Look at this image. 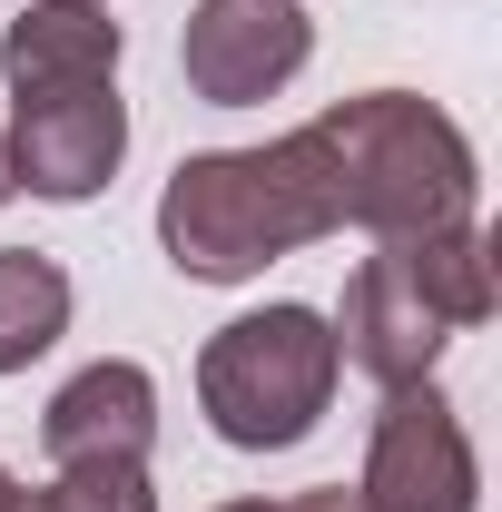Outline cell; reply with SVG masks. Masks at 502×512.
Instances as JSON below:
<instances>
[{
	"mask_svg": "<svg viewBox=\"0 0 502 512\" xmlns=\"http://www.w3.org/2000/svg\"><path fill=\"white\" fill-rule=\"evenodd\" d=\"M315 158V188L335 207V227H365V237H434V227H473V138L443 119L434 99L414 89H365V99H335L325 119L296 128Z\"/></svg>",
	"mask_w": 502,
	"mask_h": 512,
	"instance_id": "6da1fadb",
	"label": "cell"
},
{
	"mask_svg": "<svg viewBox=\"0 0 502 512\" xmlns=\"http://www.w3.org/2000/svg\"><path fill=\"white\" fill-rule=\"evenodd\" d=\"M315 237H335V207L296 128L266 148H197L158 188V247L188 286H247L276 256H306Z\"/></svg>",
	"mask_w": 502,
	"mask_h": 512,
	"instance_id": "7a4b0ae2",
	"label": "cell"
},
{
	"mask_svg": "<svg viewBox=\"0 0 502 512\" xmlns=\"http://www.w3.org/2000/svg\"><path fill=\"white\" fill-rule=\"evenodd\" d=\"M483 316H493V237L434 227V237H375V256L345 276V306L325 325H335V355L394 394V384H424L443 345Z\"/></svg>",
	"mask_w": 502,
	"mask_h": 512,
	"instance_id": "3957f363",
	"label": "cell"
},
{
	"mask_svg": "<svg viewBox=\"0 0 502 512\" xmlns=\"http://www.w3.org/2000/svg\"><path fill=\"white\" fill-rule=\"evenodd\" d=\"M335 375H345V355L315 306H256L197 345V414L237 453H286L325 424Z\"/></svg>",
	"mask_w": 502,
	"mask_h": 512,
	"instance_id": "277c9868",
	"label": "cell"
},
{
	"mask_svg": "<svg viewBox=\"0 0 502 512\" xmlns=\"http://www.w3.org/2000/svg\"><path fill=\"white\" fill-rule=\"evenodd\" d=\"M365 512H473L483 503V463H473V434L463 414L424 384H394L365 434Z\"/></svg>",
	"mask_w": 502,
	"mask_h": 512,
	"instance_id": "5b68a950",
	"label": "cell"
},
{
	"mask_svg": "<svg viewBox=\"0 0 502 512\" xmlns=\"http://www.w3.org/2000/svg\"><path fill=\"white\" fill-rule=\"evenodd\" d=\"M0 148H10V178H20L30 197H50V207L99 197L109 178H119V158H128L119 79H79V89H30V99H10Z\"/></svg>",
	"mask_w": 502,
	"mask_h": 512,
	"instance_id": "8992f818",
	"label": "cell"
},
{
	"mask_svg": "<svg viewBox=\"0 0 502 512\" xmlns=\"http://www.w3.org/2000/svg\"><path fill=\"white\" fill-rule=\"evenodd\" d=\"M315 30L296 0H197L178 30V69L207 109H256L306 69Z\"/></svg>",
	"mask_w": 502,
	"mask_h": 512,
	"instance_id": "52a82bcc",
	"label": "cell"
},
{
	"mask_svg": "<svg viewBox=\"0 0 502 512\" xmlns=\"http://www.w3.org/2000/svg\"><path fill=\"white\" fill-rule=\"evenodd\" d=\"M40 444H50L60 473H79V463H148L158 453V384H148V365H128V355L79 365L50 394V414H40Z\"/></svg>",
	"mask_w": 502,
	"mask_h": 512,
	"instance_id": "ba28073f",
	"label": "cell"
},
{
	"mask_svg": "<svg viewBox=\"0 0 502 512\" xmlns=\"http://www.w3.org/2000/svg\"><path fill=\"white\" fill-rule=\"evenodd\" d=\"M119 20L99 0H30L10 30H0V79L10 99L30 89H79V79H119Z\"/></svg>",
	"mask_w": 502,
	"mask_h": 512,
	"instance_id": "9c48e42d",
	"label": "cell"
},
{
	"mask_svg": "<svg viewBox=\"0 0 502 512\" xmlns=\"http://www.w3.org/2000/svg\"><path fill=\"white\" fill-rule=\"evenodd\" d=\"M69 335V266L40 247H0V375H30Z\"/></svg>",
	"mask_w": 502,
	"mask_h": 512,
	"instance_id": "30bf717a",
	"label": "cell"
},
{
	"mask_svg": "<svg viewBox=\"0 0 502 512\" xmlns=\"http://www.w3.org/2000/svg\"><path fill=\"white\" fill-rule=\"evenodd\" d=\"M10 512H158V493H148V463H79L40 493H10Z\"/></svg>",
	"mask_w": 502,
	"mask_h": 512,
	"instance_id": "8fae6325",
	"label": "cell"
},
{
	"mask_svg": "<svg viewBox=\"0 0 502 512\" xmlns=\"http://www.w3.org/2000/svg\"><path fill=\"white\" fill-rule=\"evenodd\" d=\"M276 512H365V493H345V483H315V493H296V503H276Z\"/></svg>",
	"mask_w": 502,
	"mask_h": 512,
	"instance_id": "7c38bea8",
	"label": "cell"
},
{
	"mask_svg": "<svg viewBox=\"0 0 502 512\" xmlns=\"http://www.w3.org/2000/svg\"><path fill=\"white\" fill-rule=\"evenodd\" d=\"M10 197H20V178H10V148H0V207H10Z\"/></svg>",
	"mask_w": 502,
	"mask_h": 512,
	"instance_id": "4fadbf2b",
	"label": "cell"
},
{
	"mask_svg": "<svg viewBox=\"0 0 502 512\" xmlns=\"http://www.w3.org/2000/svg\"><path fill=\"white\" fill-rule=\"evenodd\" d=\"M10 493H20V483H10V463H0V512H10Z\"/></svg>",
	"mask_w": 502,
	"mask_h": 512,
	"instance_id": "5bb4252c",
	"label": "cell"
},
{
	"mask_svg": "<svg viewBox=\"0 0 502 512\" xmlns=\"http://www.w3.org/2000/svg\"><path fill=\"white\" fill-rule=\"evenodd\" d=\"M227 512H276V503H227Z\"/></svg>",
	"mask_w": 502,
	"mask_h": 512,
	"instance_id": "9a60e30c",
	"label": "cell"
}]
</instances>
